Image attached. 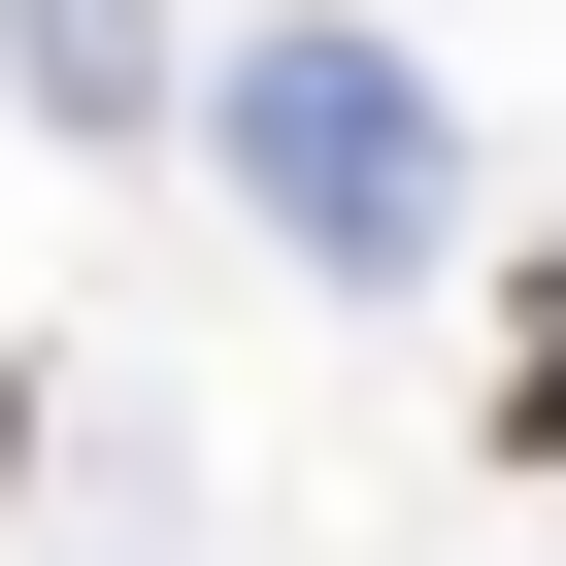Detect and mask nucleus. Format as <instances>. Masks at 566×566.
<instances>
[{"label":"nucleus","instance_id":"obj_1","mask_svg":"<svg viewBox=\"0 0 566 566\" xmlns=\"http://www.w3.org/2000/svg\"><path fill=\"white\" fill-rule=\"evenodd\" d=\"M233 167L301 200V233H400V200H433V101H400L367 34H266V67H233Z\"/></svg>","mask_w":566,"mask_h":566},{"label":"nucleus","instance_id":"obj_2","mask_svg":"<svg viewBox=\"0 0 566 566\" xmlns=\"http://www.w3.org/2000/svg\"><path fill=\"white\" fill-rule=\"evenodd\" d=\"M0 34H34V67H67V101H134V0H0Z\"/></svg>","mask_w":566,"mask_h":566},{"label":"nucleus","instance_id":"obj_3","mask_svg":"<svg viewBox=\"0 0 566 566\" xmlns=\"http://www.w3.org/2000/svg\"><path fill=\"white\" fill-rule=\"evenodd\" d=\"M500 433H533V467H566V301H533V367H500Z\"/></svg>","mask_w":566,"mask_h":566},{"label":"nucleus","instance_id":"obj_4","mask_svg":"<svg viewBox=\"0 0 566 566\" xmlns=\"http://www.w3.org/2000/svg\"><path fill=\"white\" fill-rule=\"evenodd\" d=\"M0 467H34V367H0Z\"/></svg>","mask_w":566,"mask_h":566}]
</instances>
